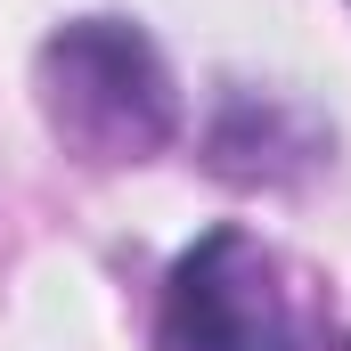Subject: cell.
<instances>
[{
	"label": "cell",
	"mask_w": 351,
	"mask_h": 351,
	"mask_svg": "<svg viewBox=\"0 0 351 351\" xmlns=\"http://www.w3.org/2000/svg\"><path fill=\"white\" fill-rule=\"evenodd\" d=\"M164 351H351L343 327L311 319L245 229H213L164 286Z\"/></svg>",
	"instance_id": "cell-2"
},
{
	"label": "cell",
	"mask_w": 351,
	"mask_h": 351,
	"mask_svg": "<svg viewBox=\"0 0 351 351\" xmlns=\"http://www.w3.org/2000/svg\"><path fill=\"white\" fill-rule=\"evenodd\" d=\"M33 90L49 131L82 164H147L180 131V90L156 58V41L123 16H74L41 41Z\"/></svg>",
	"instance_id": "cell-1"
}]
</instances>
